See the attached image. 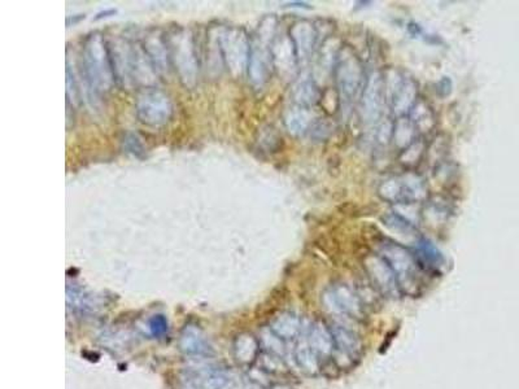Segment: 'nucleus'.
<instances>
[{"label":"nucleus","mask_w":519,"mask_h":389,"mask_svg":"<svg viewBox=\"0 0 519 389\" xmlns=\"http://www.w3.org/2000/svg\"><path fill=\"white\" fill-rule=\"evenodd\" d=\"M382 257L395 274L397 286L406 293L414 295L418 286V262L404 247L389 243L382 249Z\"/></svg>","instance_id":"1"},{"label":"nucleus","mask_w":519,"mask_h":389,"mask_svg":"<svg viewBox=\"0 0 519 389\" xmlns=\"http://www.w3.org/2000/svg\"><path fill=\"white\" fill-rule=\"evenodd\" d=\"M363 72L360 61L349 51H343L339 55L338 68H337V82L342 103L346 108L349 107L363 84Z\"/></svg>","instance_id":"2"},{"label":"nucleus","mask_w":519,"mask_h":389,"mask_svg":"<svg viewBox=\"0 0 519 389\" xmlns=\"http://www.w3.org/2000/svg\"><path fill=\"white\" fill-rule=\"evenodd\" d=\"M334 338L332 358L340 367H349L363 355V341L360 336L343 324L330 327Z\"/></svg>","instance_id":"3"},{"label":"nucleus","mask_w":519,"mask_h":389,"mask_svg":"<svg viewBox=\"0 0 519 389\" xmlns=\"http://www.w3.org/2000/svg\"><path fill=\"white\" fill-rule=\"evenodd\" d=\"M330 309L348 318L361 319L363 317V302L346 284H335L325 293Z\"/></svg>","instance_id":"4"},{"label":"nucleus","mask_w":519,"mask_h":389,"mask_svg":"<svg viewBox=\"0 0 519 389\" xmlns=\"http://www.w3.org/2000/svg\"><path fill=\"white\" fill-rule=\"evenodd\" d=\"M178 347L183 355L195 358L211 356L213 352L204 331L192 323L183 327L178 340Z\"/></svg>","instance_id":"5"},{"label":"nucleus","mask_w":519,"mask_h":389,"mask_svg":"<svg viewBox=\"0 0 519 389\" xmlns=\"http://www.w3.org/2000/svg\"><path fill=\"white\" fill-rule=\"evenodd\" d=\"M366 269L370 275L371 281L378 287L380 292L387 296H394L399 288L395 274L389 267L383 257H371L366 261Z\"/></svg>","instance_id":"6"},{"label":"nucleus","mask_w":519,"mask_h":389,"mask_svg":"<svg viewBox=\"0 0 519 389\" xmlns=\"http://www.w3.org/2000/svg\"><path fill=\"white\" fill-rule=\"evenodd\" d=\"M90 49L87 51V75H89V81H90L92 87L95 84L96 91L104 90L103 87L107 86L109 73L112 72V67L109 64V58L107 55H104V52L100 49H92V44L89 46Z\"/></svg>","instance_id":"7"},{"label":"nucleus","mask_w":519,"mask_h":389,"mask_svg":"<svg viewBox=\"0 0 519 389\" xmlns=\"http://www.w3.org/2000/svg\"><path fill=\"white\" fill-rule=\"evenodd\" d=\"M165 99L166 98L157 94L144 95L140 98L139 115L143 113L142 121L144 124L158 125L168 121L172 108L169 106V101Z\"/></svg>","instance_id":"8"},{"label":"nucleus","mask_w":519,"mask_h":389,"mask_svg":"<svg viewBox=\"0 0 519 389\" xmlns=\"http://www.w3.org/2000/svg\"><path fill=\"white\" fill-rule=\"evenodd\" d=\"M306 341L313 349L315 355L322 359L332 357L334 353V338L331 329L322 321H315L311 324L306 332Z\"/></svg>","instance_id":"9"},{"label":"nucleus","mask_w":519,"mask_h":389,"mask_svg":"<svg viewBox=\"0 0 519 389\" xmlns=\"http://www.w3.org/2000/svg\"><path fill=\"white\" fill-rule=\"evenodd\" d=\"M232 353L238 364L246 366V367H251L252 364L257 362L258 356L261 353L260 340L248 332L239 333L232 343Z\"/></svg>","instance_id":"10"},{"label":"nucleus","mask_w":519,"mask_h":389,"mask_svg":"<svg viewBox=\"0 0 519 389\" xmlns=\"http://www.w3.org/2000/svg\"><path fill=\"white\" fill-rule=\"evenodd\" d=\"M269 327L283 341H289V340L296 339L297 336L301 333L303 321L296 314L286 312V313L277 315L269 324Z\"/></svg>","instance_id":"11"},{"label":"nucleus","mask_w":519,"mask_h":389,"mask_svg":"<svg viewBox=\"0 0 519 389\" xmlns=\"http://www.w3.org/2000/svg\"><path fill=\"white\" fill-rule=\"evenodd\" d=\"M230 381V375L225 370L218 369H206L204 371L194 374L191 384L196 385L198 389H223Z\"/></svg>","instance_id":"12"},{"label":"nucleus","mask_w":519,"mask_h":389,"mask_svg":"<svg viewBox=\"0 0 519 389\" xmlns=\"http://www.w3.org/2000/svg\"><path fill=\"white\" fill-rule=\"evenodd\" d=\"M295 362L306 375H315L321 369V358L315 355L308 341H300L295 348Z\"/></svg>","instance_id":"13"},{"label":"nucleus","mask_w":519,"mask_h":389,"mask_svg":"<svg viewBox=\"0 0 519 389\" xmlns=\"http://www.w3.org/2000/svg\"><path fill=\"white\" fill-rule=\"evenodd\" d=\"M314 29L308 23H300L294 29V47L297 51L299 58H309L314 44Z\"/></svg>","instance_id":"14"},{"label":"nucleus","mask_w":519,"mask_h":389,"mask_svg":"<svg viewBox=\"0 0 519 389\" xmlns=\"http://www.w3.org/2000/svg\"><path fill=\"white\" fill-rule=\"evenodd\" d=\"M380 106H382V82L380 77H373V79L368 84L366 95L363 100L365 116L370 118L378 117Z\"/></svg>","instance_id":"15"},{"label":"nucleus","mask_w":519,"mask_h":389,"mask_svg":"<svg viewBox=\"0 0 519 389\" xmlns=\"http://www.w3.org/2000/svg\"><path fill=\"white\" fill-rule=\"evenodd\" d=\"M417 252L420 253L418 260H420V264H422V266H425L427 270L439 269L443 264V256L440 255V252L434 247L432 243H430L426 239H423V241L418 243Z\"/></svg>","instance_id":"16"},{"label":"nucleus","mask_w":519,"mask_h":389,"mask_svg":"<svg viewBox=\"0 0 519 389\" xmlns=\"http://www.w3.org/2000/svg\"><path fill=\"white\" fill-rule=\"evenodd\" d=\"M260 344L261 348H264L265 352H269L275 356H284V341L278 338L274 332L270 330V327H265L260 331Z\"/></svg>","instance_id":"17"},{"label":"nucleus","mask_w":519,"mask_h":389,"mask_svg":"<svg viewBox=\"0 0 519 389\" xmlns=\"http://www.w3.org/2000/svg\"><path fill=\"white\" fill-rule=\"evenodd\" d=\"M415 98V86L413 83L401 82L396 90V112H405L408 108L412 107Z\"/></svg>","instance_id":"18"},{"label":"nucleus","mask_w":519,"mask_h":389,"mask_svg":"<svg viewBox=\"0 0 519 389\" xmlns=\"http://www.w3.org/2000/svg\"><path fill=\"white\" fill-rule=\"evenodd\" d=\"M258 364L260 369L264 370L265 373L273 375V374H282L286 371V366L283 364V357L275 356L269 352H263L258 356Z\"/></svg>","instance_id":"19"},{"label":"nucleus","mask_w":519,"mask_h":389,"mask_svg":"<svg viewBox=\"0 0 519 389\" xmlns=\"http://www.w3.org/2000/svg\"><path fill=\"white\" fill-rule=\"evenodd\" d=\"M295 96L301 106H312L318 98V92L315 90L313 83L305 81L297 86Z\"/></svg>","instance_id":"20"},{"label":"nucleus","mask_w":519,"mask_h":389,"mask_svg":"<svg viewBox=\"0 0 519 389\" xmlns=\"http://www.w3.org/2000/svg\"><path fill=\"white\" fill-rule=\"evenodd\" d=\"M309 125V117L301 110H297V112H292L289 117H287V126H289V130L292 133L300 134L304 133Z\"/></svg>","instance_id":"21"},{"label":"nucleus","mask_w":519,"mask_h":389,"mask_svg":"<svg viewBox=\"0 0 519 389\" xmlns=\"http://www.w3.org/2000/svg\"><path fill=\"white\" fill-rule=\"evenodd\" d=\"M168 329H169L168 327V321H166L164 315H154L149 319V330L157 338L164 336L165 333L168 332Z\"/></svg>","instance_id":"22"},{"label":"nucleus","mask_w":519,"mask_h":389,"mask_svg":"<svg viewBox=\"0 0 519 389\" xmlns=\"http://www.w3.org/2000/svg\"><path fill=\"white\" fill-rule=\"evenodd\" d=\"M268 389H295L287 384H272Z\"/></svg>","instance_id":"23"}]
</instances>
